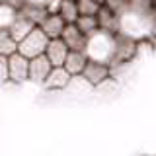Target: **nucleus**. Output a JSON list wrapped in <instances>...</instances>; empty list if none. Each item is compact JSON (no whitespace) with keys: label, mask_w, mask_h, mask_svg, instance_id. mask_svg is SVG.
<instances>
[{"label":"nucleus","mask_w":156,"mask_h":156,"mask_svg":"<svg viewBox=\"0 0 156 156\" xmlns=\"http://www.w3.org/2000/svg\"><path fill=\"white\" fill-rule=\"evenodd\" d=\"M66 26H68V23L58 16V14H49V16L45 18V22H43L39 27L45 31V35L49 39H61L62 37V31H65Z\"/></svg>","instance_id":"9"},{"label":"nucleus","mask_w":156,"mask_h":156,"mask_svg":"<svg viewBox=\"0 0 156 156\" xmlns=\"http://www.w3.org/2000/svg\"><path fill=\"white\" fill-rule=\"evenodd\" d=\"M88 55L86 53H82V51H70L68 53V57H66V61H65V68H66V72L70 76H82V72H84V68L88 65Z\"/></svg>","instance_id":"10"},{"label":"nucleus","mask_w":156,"mask_h":156,"mask_svg":"<svg viewBox=\"0 0 156 156\" xmlns=\"http://www.w3.org/2000/svg\"><path fill=\"white\" fill-rule=\"evenodd\" d=\"M20 14H23L29 22H33L35 26H41L45 22V18L49 16V10L45 6H37V4H26L22 10H18Z\"/></svg>","instance_id":"13"},{"label":"nucleus","mask_w":156,"mask_h":156,"mask_svg":"<svg viewBox=\"0 0 156 156\" xmlns=\"http://www.w3.org/2000/svg\"><path fill=\"white\" fill-rule=\"evenodd\" d=\"M94 2H98L100 6H104V4H105V0H94Z\"/></svg>","instance_id":"23"},{"label":"nucleus","mask_w":156,"mask_h":156,"mask_svg":"<svg viewBox=\"0 0 156 156\" xmlns=\"http://www.w3.org/2000/svg\"><path fill=\"white\" fill-rule=\"evenodd\" d=\"M104 6L109 8V10H113L115 14H123L125 8L129 6V0H105Z\"/></svg>","instance_id":"19"},{"label":"nucleus","mask_w":156,"mask_h":156,"mask_svg":"<svg viewBox=\"0 0 156 156\" xmlns=\"http://www.w3.org/2000/svg\"><path fill=\"white\" fill-rule=\"evenodd\" d=\"M61 39L66 43V47L70 49V51H82V53H86L88 37L74 26V23H68V26L65 27V31H62V37H61Z\"/></svg>","instance_id":"7"},{"label":"nucleus","mask_w":156,"mask_h":156,"mask_svg":"<svg viewBox=\"0 0 156 156\" xmlns=\"http://www.w3.org/2000/svg\"><path fill=\"white\" fill-rule=\"evenodd\" d=\"M35 27H39V26H35V23L29 22V20L23 16V14H20V12H18L16 22H14V23H12V27H10V33H12V37L20 43L23 37H27Z\"/></svg>","instance_id":"12"},{"label":"nucleus","mask_w":156,"mask_h":156,"mask_svg":"<svg viewBox=\"0 0 156 156\" xmlns=\"http://www.w3.org/2000/svg\"><path fill=\"white\" fill-rule=\"evenodd\" d=\"M70 53V49L66 47V43L62 39H51L49 41V47H47V58L51 61L53 66H65V61Z\"/></svg>","instance_id":"8"},{"label":"nucleus","mask_w":156,"mask_h":156,"mask_svg":"<svg viewBox=\"0 0 156 156\" xmlns=\"http://www.w3.org/2000/svg\"><path fill=\"white\" fill-rule=\"evenodd\" d=\"M70 80H72V76L66 72L65 66H53L51 74L45 80V86L49 90H61V88H66L70 84Z\"/></svg>","instance_id":"11"},{"label":"nucleus","mask_w":156,"mask_h":156,"mask_svg":"<svg viewBox=\"0 0 156 156\" xmlns=\"http://www.w3.org/2000/svg\"><path fill=\"white\" fill-rule=\"evenodd\" d=\"M152 2H154V6H156V0H152Z\"/></svg>","instance_id":"24"},{"label":"nucleus","mask_w":156,"mask_h":156,"mask_svg":"<svg viewBox=\"0 0 156 156\" xmlns=\"http://www.w3.org/2000/svg\"><path fill=\"white\" fill-rule=\"evenodd\" d=\"M0 4H6V6L14 8V10H22L27 4V0H0Z\"/></svg>","instance_id":"21"},{"label":"nucleus","mask_w":156,"mask_h":156,"mask_svg":"<svg viewBox=\"0 0 156 156\" xmlns=\"http://www.w3.org/2000/svg\"><path fill=\"white\" fill-rule=\"evenodd\" d=\"M76 2H78L80 16H98V12L101 10V6L94 0H76Z\"/></svg>","instance_id":"18"},{"label":"nucleus","mask_w":156,"mask_h":156,"mask_svg":"<svg viewBox=\"0 0 156 156\" xmlns=\"http://www.w3.org/2000/svg\"><path fill=\"white\" fill-rule=\"evenodd\" d=\"M8 70H10V80L14 82L29 80V58H26L20 53L8 57Z\"/></svg>","instance_id":"6"},{"label":"nucleus","mask_w":156,"mask_h":156,"mask_svg":"<svg viewBox=\"0 0 156 156\" xmlns=\"http://www.w3.org/2000/svg\"><path fill=\"white\" fill-rule=\"evenodd\" d=\"M57 14L65 20L66 23H76V20L80 18V12H78V2H76V0H61Z\"/></svg>","instance_id":"14"},{"label":"nucleus","mask_w":156,"mask_h":156,"mask_svg":"<svg viewBox=\"0 0 156 156\" xmlns=\"http://www.w3.org/2000/svg\"><path fill=\"white\" fill-rule=\"evenodd\" d=\"M74 26L80 29V31L84 33L86 37L94 35L98 29H100V26H98V18H96V16H80V18L76 20Z\"/></svg>","instance_id":"16"},{"label":"nucleus","mask_w":156,"mask_h":156,"mask_svg":"<svg viewBox=\"0 0 156 156\" xmlns=\"http://www.w3.org/2000/svg\"><path fill=\"white\" fill-rule=\"evenodd\" d=\"M111 74V68L105 62H98V61H88V65L82 72V78L88 82L90 86H100L101 82H105Z\"/></svg>","instance_id":"3"},{"label":"nucleus","mask_w":156,"mask_h":156,"mask_svg":"<svg viewBox=\"0 0 156 156\" xmlns=\"http://www.w3.org/2000/svg\"><path fill=\"white\" fill-rule=\"evenodd\" d=\"M49 41H51V39L45 35V31H43L41 27H35L27 37H23L22 41L18 43V53L31 61V58H35V57L45 55L47 47H49Z\"/></svg>","instance_id":"2"},{"label":"nucleus","mask_w":156,"mask_h":156,"mask_svg":"<svg viewBox=\"0 0 156 156\" xmlns=\"http://www.w3.org/2000/svg\"><path fill=\"white\" fill-rule=\"evenodd\" d=\"M98 26H100V31H105L109 35H119L121 33V18L119 14H115L113 10L101 6V10L98 12Z\"/></svg>","instance_id":"4"},{"label":"nucleus","mask_w":156,"mask_h":156,"mask_svg":"<svg viewBox=\"0 0 156 156\" xmlns=\"http://www.w3.org/2000/svg\"><path fill=\"white\" fill-rule=\"evenodd\" d=\"M18 10L6 6V4H0V29H10L12 23L16 22Z\"/></svg>","instance_id":"17"},{"label":"nucleus","mask_w":156,"mask_h":156,"mask_svg":"<svg viewBox=\"0 0 156 156\" xmlns=\"http://www.w3.org/2000/svg\"><path fill=\"white\" fill-rule=\"evenodd\" d=\"M51 2L53 0H27V4H37V6H45V8H49Z\"/></svg>","instance_id":"22"},{"label":"nucleus","mask_w":156,"mask_h":156,"mask_svg":"<svg viewBox=\"0 0 156 156\" xmlns=\"http://www.w3.org/2000/svg\"><path fill=\"white\" fill-rule=\"evenodd\" d=\"M18 53V41L12 37L10 29H0V55L12 57Z\"/></svg>","instance_id":"15"},{"label":"nucleus","mask_w":156,"mask_h":156,"mask_svg":"<svg viewBox=\"0 0 156 156\" xmlns=\"http://www.w3.org/2000/svg\"><path fill=\"white\" fill-rule=\"evenodd\" d=\"M51 70H53V65L47 58V55L35 57V58L29 61V80L35 82V84H45V80L51 74Z\"/></svg>","instance_id":"5"},{"label":"nucleus","mask_w":156,"mask_h":156,"mask_svg":"<svg viewBox=\"0 0 156 156\" xmlns=\"http://www.w3.org/2000/svg\"><path fill=\"white\" fill-rule=\"evenodd\" d=\"M10 78V70H8V57L0 55V84L6 82Z\"/></svg>","instance_id":"20"},{"label":"nucleus","mask_w":156,"mask_h":156,"mask_svg":"<svg viewBox=\"0 0 156 156\" xmlns=\"http://www.w3.org/2000/svg\"><path fill=\"white\" fill-rule=\"evenodd\" d=\"M115 37L117 35H109L105 31H98L94 35L88 37V47H86V55L90 61H98V62H113L115 57Z\"/></svg>","instance_id":"1"}]
</instances>
